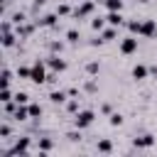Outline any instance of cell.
Returning a JSON list of instances; mask_svg holds the SVG:
<instances>
[{"label": "cell", "mask_w": 157, "mask_h": 157, "mask_svg": "<svg viewBox=\"0 0 157 157\" xmlns=\"http://www.w3.org/2000/svg\"><path fill=\"white\" fill-rule=\"evenodd\" d=\"M93 110H78L76 115H74V125L78 128V130H83V128H88L91 123H93Z\"/></svg>", "instance_id": "6da1fadb"}, {"label": "cell", "mask_w": 157, "mask_h": 157, "mask_svg": "<svg viewBox=\"0 0 157 157\" xmlns=\"http://www.w3.org/2000/svg\"><path fill=\"white\" fill-rule=\"evenodd\" d=\"M29 81H32V83H44V81H47V71H44V64H42L39 59L32 64V76H29Z\"/></svg>", "instance_id": "7a4b0ae2"}, {"label": "cell", "mask_w": 157, "mask_h": 157, "mask_svg": "<svg viewBox=\"0 0 157 157\" xmlns=\"http://www.w3.org/2000/svg\"><path fill=\"white\" fill-rule=\"evenodd\" d=\"M137 34H142V37H155V34H157L155 20H140V32H137Z\"/></svg>", "instance_id": "3957f363"}, {"label": "cell", "mask_w": 157, "mask_h": 157, "mask_svg": "<svg viewBox=\"0 0 157 157\" xmlns=\"http://www.w3.org/2000/svg\"><path fill=\"white\" fill-rule=\"evenodd\" d=\"M93 5H96V0H81V5L74 10V15L76 17H86V15L93 12Z\"/></svg>", "instance_id": "277c9868"}, {"label": "cell", "mask_w": 157, "mask_h": 157, "mask_svg": "<svg viewBox=\"0 0 157 157\" xmlns=\"http://www.w3.org/2000/svg\"><path fill=\"white\" fill-rule=\"evenodd\" d=\"M120 52L123 54H132V52H137V39L130 34V37H125V39H120Z\"/></svg>", "instance_id": "5b68a950"}, {"label": "cell", "mask_w": 157, "mask_h": 157, "mask_svg": "<svg viewBox=\"0 0 157 157\" xmlns=\"http://www.w3.org/2000/svg\"><path fill=\"white\" fill-rule=\"evenodd\" d=\"M47 64H49V69H52V71H64V69H66V61H64V59H59L56 54H52V56L47 59Z\"/></svg>", "instance_id": "8992f818"}, {"label": "cell", "mask_w": 157, "mask_h": 157, "mask_svg": "<svg viewBox=\"0 0 157 157\" xmlns=\"http://www.w3.org/2000/svg\"><path fill=\"white\" fill-rule=\"evenodd\" d=\"M56 17H59L56 12H49V15H44L42 20H37V25H39V27H54V25H56Z\"/></svg>", "instance_id": "52a82bcc"}, {"label": "cell", "mask_w": 157, "mask_h": 157, "mask_svg": "<svg viewBox=\"0 0 157 157\" xmlns=\"http://www.w3.org/2000/svg\"><path fill=\"white\" fill-rule=\"evenodd\" d=\"M105 22H108L110 27H120V25H123V15H120V10H115V12H108Z\"/></svg>", "instance_id": "ba28073f"}, {"label": "cell", "mask_w": 157, "mask_h": 157, "mask_svg": "<svg viewBox=\"0 0 157 157\" xmlns=\"http://www.w3.org/2000/svg\"><path fill=\"white\" fill-rule=\"evenodd\" d=\"M147 74H150V69H147V66H142V64L132 66V78H135V81H142V78H147Z\"/></svg>", "instance_id": "9c48e42d"}, {"label": "cell", "mask_w": 157, "mask_h": 157, "mask_svg": "<svg viewBox=\"0 0 157 157\" xmlns=\"http://www.w3.org/2000/svg\"><path fill=\"white\" fill-rule=\"evenodd\" d=\"M12 118H15V120H27V118H29V108H27V105H17L15 113H12Z\"/></svg>", "instance_id": "30bf717a"}, {"label": "cell", "mask_w": 157, "mask_h": 157, "mask_svg": "<svg viewBox=\"0 0 157 157\" xmlns=\"http://www.w3.org/2000/svg\"><path fill=\"white\" fill-rule=\"evenodd\" d=\"M152 142H155V137H152V135H142V137H135V142H132V145H135V147H150Z\"/></svg>", "instance_id": "8fae6325"}, {"label": "cell", "mask_w": 157, "mask_h": 157, "mask_svg": "<svg viewBox=\"0 0 157 157\" xmlns=\"http://www.w3.org/2000/svg\"><path fill=\"white\" fill-rule=\"evenodd\" d=\"M105 10L108 12H115V10H123V0H103Z\"/></svg>", "instance_id": "7c38bea8"}, {"label": "cell", "mask_w": 157, "mask_h": 157, "mask_svg": "<svg viewBox=\"0 0 157 157\" xmlns=\"http://www.w3.org/2000/svg\"><path fill=\"white\" fill-rule=\"evenodd\" d=\"M27 108H29V118H34V120L42 118V105H39V103H29Z\"/></svg>", "instance_id": "4fadbf2b"}, {"label": "cell", "mask_w": 157, "mask_h": 157, "mask_svg": "<svg viewBox=\"0 0 157 157\" xmlns=\"http://www.w3.org/2000/svg\"><path fill=\"white\" fill-rule=\"evenodd\" d=\"M115 34H118V29H115V27H108V29H103L101 39H103V42H110V39H115Z\"/></svg>", "instance_id": "5bb4252c"}, {"label": "cell", "mask_w": 157, "mask_h": 157, "mask_svg": "<svg viewBox=\"0 0 157 157\" xmlns=\"http://www.w3.org/2000/svg\"><path fill=\"white\" fill-rule=\"evenodd\" d=\"M15 39H17V37H15L12 32H2V44H5V49H10V47L15 44Z\"/></svg>", "instance_id": "9a60e30c"}, {"label": "cell", "mask_w": 157, "mask_h": 157, "mask_svg": "<svg viewBox=\"0 0 157 157\" xmlns=\"http://www.w3.org/2000/svg\"><path fill=\"white\" fill-rule=\"evenodd\" d=\"M49 98H52V103H64V101H66V93H64V91H52Z\"/></svg>", "instance_id": "2e32d148"}, {"label": "cell", "mask_w": 157, "mask_h": 157, "mask_svg": "<svg viewBox=\"0 0 157 157\" xmlns=\"http://www.w3.org/2000/svg\"><path fill=\"white\" fill-rule=\"evenodd\" d=\"M17 76L20 78H29L32 76V66H17Z\"/></svg>", "instance_id": "e0dca14e"}, {"label": "cell", "mask_w": 157, "mask_h": 157, "mask_svg": "<svg viewBox=\"0 0 157 157\" xmlns=\"http://www.w3.org/2000/svg\"><path fill=\"white\" fill-rule=\"evenodd\" d=\"M10 83H12V74L7 69H2V88H10Z\"/></svg>", "instance_id": "ac0fdd59"}, {"label": "cell", "mask_w": 157, "mask_h": 157, "mask_svg": "<svg viewBox=\"0 0 157 157\" xmlns=\"http://www.w3.org/2000/svg\"><path fill=\"white\" fill-rule=\"evenodd\" d=\"M15 101H17L20 105H27V101H29V96H27L25 91H17V93H15Z\"/></svg>", "instance_id": "d6986e66"}, {"label": "cell", "mask_w": 157, "mask_h": 157, "mask_svg": "<svg viewBox=\"0 0 157 157\" xmlns=\"http://www.w3.org/2000/svg\"><path fill=\"white\" fill-rule=\"evenodd\" d=\"M71 12V7L66 5V2H61V5H56V15H69Z\"/></svg>", "instance_id": "ffe728a7"}, {"label": "cell", "mask_w": 157, "mask_h": 157, "mask_svg": "<svg viewBox=\"0 0 157 157\" xmlns=\"http://www.w3.org/2000/svg\"><path fill=\"white\" fill-rule=\"evenodd\" d=\"M103 25H105L103 17H93V20H91V27H93V29H103Z\"/></svg>", "instance_id": "44dd1931"}, {"label": "cell", "mask_w": 157, "mask_h": 157, "mask_svg": "<svg viewBox=\"0 0 157 157\" xmlns=\"http://www.w3.org/2000/svg\"><path fill=\"white\" fill-rule=\"evenodd\" d=\"M98 69H101L98 61H88V64H86V71H88V74H98Z\"/></svg>", "instance_id": "7402d4cb"}, {"label": "cell", "mask_w": 157, "mask_h": 157, "mask_svg": "<svg viewBox=\"0 0 157 157\" xmlns=\"http://www.w3.org/2000/svg\"><path fill=\"white\" fill-rule=\"evenodd\" d=\"M39 150H42V152H49V150H52V140H47V137L39 140Z\"/></svg>", "instance_id": "603a6c76"}, {"label": "cell", "mask_w": 157, "mask_h": 157, "mask_svg": "<svg viewBox=\"0 0 157 157\" xmlns=\"http://www.w3.org/2000/svg\"><path fill=\"white\" fill-rule=\"evenodd\" d=\"M98 150H101V152H110V150H113V145H110L108 140H101V142H98Z\"/></svg>", "instance_id": "cb8c5ba5"}, {"label": "cell", "mask_w": 157, "mask_h": 157, "mask_svg": "<svg viewBox=\"0 0 157 157\" xmlns=\"http://www.w3.org/2000/svg\"><path fill=\"white\" fill-rule=\"evenodd\" d=\"M128 29L130 32H140V20H130L128 22Z\"/></svg>", "instance_id": "d4e9b609"}, {"label": "cell", "mask_w": 157, "mask_h": 157, "mask_svg": "<svg viewBox=\"0 0 157 157\" xmlns=\"http://www.w3.org/2000/svg\"><path fill=\"white\" fill-rule=\"evenodd\" d=\"M0 101H2V103H10V101H12V91H10V88H2V98H0Z\"/></svg>", "instance_id": "484cf974"}, {"label": "cell", "mask_w": 157, "mask_h": 157, "mask_svg": "<svg viewBox=\"0 0 157 157\" xmlns=\"http://www.w3.org/2000/svg\"><path fill=\"white\" fill-rule=\"evenodd\" d=\"M66 39H69V42H78V32H76V29H69V32H66Z\"/></svg>", "instance_id": "4316f807"}, {"label": "cell", "mask_w": 157, "mask_h": 157, "mask_svg": "<svg viewBox=\"0 0 157 157\" xmlns=\"http://www.w3.org/2000/svg\"><path fill=\"white\" fill-rule=\"evenodd\" d=\"M120 123H123V115L120 113H113L110 115V125H120Z\"/></svg>", "instance_id": "83f0119b"}, {"label": "cell", "mask_w": 157, "mask_h": 157, "mask_svg": "<svg viewBox=\"0 0 157 157\" xmlns=\"http://www.w3.org/2000/svg\"><path fill=\"white\" fill-rule=\"evenodd\" d=\"M49 49H52V52H64V44H61V42H52Z\"/></svg>", "instance_id": "f1b7e54d"}, {"label": "cell", "mask_w": 157, "mask_h": 157, "mask_svg": "<svg viewBox=\"0 0 157 157\" xmlns=\"http://www.w3.org/2000/svg\"><path fill=\"white\" fill-rule=\"evenodd\" d=\"M66 110H71V113H74V110H78V101H76V98H74V101H69V103H66Z\"/></svg>", "instance_id": "f546056e"}, {"label": "cell", "mask_w": 157, "mask_h": 157, "mask_svg": "<svg viewBox=\"0 0 157 157\" xmlns=\"http://www.w3.org/2000/svg\"><path fill=\"white\" fill-rule=\"evenodd\" d=\"M12 22H15V25H22V22H25V15H22V12L12 15Z\"/></svg>", "instance_id": "4dcf8cb0"}, {"label": "cell", "mask_w": 157, "mask_h": 157, "mask_svg": "<svg viewBox=\"0 0 157 157\" xmlns=\"http://www.w3.org/2000/svg\"><path fill=\"white\" fill-rule=\"evenodd\" d=\"M0 137H10V125H0Z\"/></svg>", "instance_id": "1f68e13d"}]
</instances>
